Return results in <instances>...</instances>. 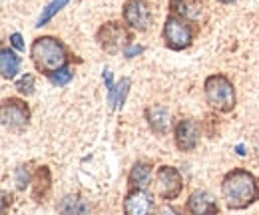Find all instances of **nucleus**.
<instances>
[{"label":"nucleus","instance_id":"f03ea898","mask_svg":"<svg viewBox=\"0 0 259 215\" xmlns=\"http://www.w3.org/2000/svg\"><path fill=\"white\" fill-rule=\"evenodd\" d=\"M30 60L34 68L46 78L62 68H68L74 60L68 46L56 36H38L30 44Z\"/></svg>","mask_w":259,"mask_h":215},{"label":"nucleus","instance_id":"9b49d317","mask_svg":"<svg viewBox=\"0 0 259 215\" xmlns=\"http://www.w3.org/2000/svg\"><path fill=\"white\" fill-rule=\"evenodd\" d=\"M186 211L192 215H207V213H220V203L218 199L205 191V189H195L186 201Z\"/></svg>","mask_w":259,"mask_h":215},{"label":"nucleus","instance_id":"f8f14e48","mask_svg":"<svg viewBox=\"0 0 259 215\" xmlns=\"http://www.w3.org/2000/svg\"><path fill=\"white\" fill-rule=\"evenodd\" d=\"M144 116H146V122L150 125V130L156 136H167V132L171 127V112L167 106L152 104L144 110Z\"/></svg>","mask_w":259,"mask_h":215},{"label":"nucleus","instance_id":"20e7f679","mask_svg":"<svg viewBox=\"0 0 259 215\" xmlns=\"http://www.w3.org/2000/svg\"><path fill=\"white\" fill-rule=\"evenodd\" d=\"M195 36H197V24L178 16V14H167L165 22L162 28L163 44L167 50L171 52H184L188 48H192Z\"/></svg>","mask_w":259,"mask_h":215},{"label":"nucleus","instance_id":"aec40b11","mask_svg":"<svg viewBox=\"0 0 259 215\" xmlns=\"http://www.w3.org/2000/svg\"><path fill=\"white\" fill-rule=\"evenodd\" d=\"M32 178H34V174L30 171L28 165H18L16 171H14V182H16V187H18L20 191H26V187L32 185Z\"/></svg>","mask_w":259,"mask_h":215},{"label":"nucleus","instance_id":"a878e982","mask_svg":"<svg viewBox=\"0 0 259 215\" xmlns=\"http://www.w3.org/2000/svg\"><path fill=\"white\" fill-rule=\"evenodd\" d=\"M218 2H220V4H233L235 0H218Z\"/></svg>","mask_w":259,"mask_h":215},{"label":"nucleus","instance_id":"dca6fc26","mask_svg":"<svg viewBox=\"0 0 259 215\" xmlns=\"http://www.w3.org/2000/svg\"><path fill=\"white\" fill-rule=\"evenodd\" d=\"M20 66H22V58L10 46L0 48V74L4 80H14L16 74L20 72Z\"/></svg>","mask_w":259,"mask_h":215},{"label":"nucleus","instance_id":"7ed1b4c3","mask_svg":"<svg viewBox=\"0 0 259 215\" xmlns=\"http://www.w3.org/2000/svg\"><path fill=\"white\" fill-rule=\"evenodd\" d=\"M203 98L215 114H229L237 104L235 86L226 74H209L203 80Z\"/></svg>","mask_w":259,"mask_h":215},{"label":"nucleus","instance_id":"1a4fd4ad","mask_svg":"<svg viewBox=\"0 0 259 215\" xmlns=\"http://www.w3.org/2000/svg\"><path fill=\"white\" fill-rule=\"evenodd\" d=\"M201 125L192 118H182L174 125V144L180 152H194L199 146Z\"/></svg>","mask_w":259,"mask_h":215},{"label":"nucleus","instance_id":"393cba45","mask_svg":"<svg viewBox=\"0 0 259 215\" xmlns=\"http://www.w3.org/2000/svg\"><path fill=\"white\" fill-rule=\"evenodd\" d=\"M2 211H6L8 209V201H12V193H8V191H2Z\"/></svg>","mask_w":259,"mask_h":215},{"label":"nucleus","instance_id":"39448f33","mask_svg":"<svg viewBox=\"0 0 259 215\" xmlns=\"http://www.w3.org/2000/svg\"><path fill=\"white\" fill-rule=\"evenodd\" d=\"M96 42L106 54L116 56L134 44V30L124 20H108L98 28Z\"/></svg>","mask_w":259,"mask_h":215},{"label":"nucleus","instance_id":"0eeeda50","mask_svg":"<svg viewBox=\"0 0 259 215\" xmlns=\"http://www.w3.org/2000/svg\"><path fill=\"white\" fill-rule=\"evenodd\" d=\"M184 191V178L182 171L174 165H160L154 176V195L162 201H174Z\"/></svg>","mask_w":259,"mask_h":215},{"label":"nucleus","instance_id":"423d86ee","mask_svg":"<svg viewBox=\"0 0 259 215\" xmlns=\"http://www.w3.org/2000/svg\"><path fill=\"white\" fill-rule=\"evenodd\" d=\"M30 116H32L30 106L22 98L10 96V98H4L2 104H0L2 125L12 134H22L30 123Z\"/></svg>","mask_w":259,"mask_h":215},{"label":"nucleus","instance_id":"4468645a","mask_svg":"<svg viewBox=\"0 0 259 215\" xmlns=\"http://www.w3.org/2000/svg\"><path fill=\"white\" fill-rule=\"evenodd\" d=\"M50 191H52V171L48 165H40L34 171L32 185H30L32 199L36 203H44L50 197Z\"/></svg>","mask_w":259,"mask_h":215},{"label":"nucleus","instance_id":"ddd939ff","mask_svg":"<svg viewBox=\"0 0 259 215\" xmlns=\"http://www.w3.org/2000/svg\"><path fill=\"white\" fill-rule=\"evenodd\" d=\"M169 12L199 24L205 12V0H169Z\"/></svg>","mask_w":259,"mask_h":215},{"label":"nucleus","instance_id":"4be33fe9","mask_svg":"<svg viewBox=\"0 0 259 215\" xmlns=\"http://www.w3.org/2000/svg\"><path fill=\"white\" fill-rule=\"evenodd\" d=\"M72 78H74V70H72L70 66H68V68H62V70H58V72H54V74L48 76V80H50L54 86H58V88L68 86V84L72 82Z\"/></svg>","mask_w":259,"mask_h":215},{"label":"nucleus","instance_id":"9d476101","mask_svg":"<svg viewBox=\"0 0 259 215\" xmlns=\"http://www.w3.org/2000/svg\"><path fill=\"white\" fill-rule=\"evenodd\" d=\"M122 209L126 215H148L156 209L154 203V195L148 189L142 187H128L126 195H124V203Z\"/></svg>","mask_w":259,"mask_h":215},{"label":"nucleus","instance_id":"2eb2a0df","mask_svg":"<svg viewBox=\"0 0 259 215\" xmlns=\"http://www.w3.org/2000/svg\"><path fill=\"white\" fill-rule=\"evenodd\" d=\"M152 174H154V165L150 161H142V159L136 161L128 174V187L148 189L152 184Z\"/></svg>","mask_w":259,"mask_h":215},{"label":"nucleus","instance_id":"5701e85b","mask_svg":"<svg viewBox=\"0 0 259 215\" xmlns=\"http://www.w3.org/2000/svg\"><path fill=\"white\" fill-rule=\"evenodd\" d=\"M10 46H12L14 50H18V52L24 50V42H22V34H20V32H12V34H10Z\"/></svg>","mask_w":259,"mask_h":215},{"label":"nucleus","instance_id":"f3484780","mask_svg":"<svg viewBox=\"0 0 259 215\" xmlns=\"http://www.w3.org/2000/svg\"><path fill=\"white\" fill-rule=\"evenodd\" d=\"M130 88H132V80H130V78H122V80L108 92V102H110V108H112V110L124 106Z\"/></svg>","mask_w":259,"mask_h":215},{"label":"nucleus","instance_id":"a211bd4d","mask_svg":"<svg viewBox=\"0 0 259 215\" xmlns=\"http://www.w3.org/2000/svg\"><path fill=\"white\" fill-rule=\"evenodd\" d=\"M58 211H62V213H86V211H90V205L84 203V199H80L78 195H66L58 203Z\"/></svg>","mask_w":259,"mask_h":215},{"label":"nucleus","instance_id":"6e6552de","mask_svg":"<svg viewBox=\"0 0 259 215\" xmlns=\"http://www.w3.org/2000/svg\"><path fill=\"white\" fill-rule=\"evenodd\" d=\"M122 20L134 32H146L154 24V8L146 0H126L122 8Z\"/></svg>","mask_w":259,"mask_h":215},{"label":"nucleus","instance_id":"412c9836","mask_svg":"<svg viewBox=\"0 0 259 215\" xmlns=\"http://www.w3.org/2000/svg\"><path fill=\"white\" fill-rule=\"evenodd\" d=\"M34 86H36V78H34V74H22V76L14 82L16 92L20 94V96H26V98L34 94Z\"/></svg>","mask_w":259,"mask_h":215},{"label":"nucleus","instance_id":"f257e3e1","mask_svg":"<svg viewBox=\"0 0 259 215\" xmlns=\"http://www.w3.org/2000/svg\"><path fill=\"white\" fill-rule=\"evenodd\" d=\"M222 199L229 211H241L259 201V178L245 167L229 169L222 180Z\"/></svg>","mask_w":259,"mask_h":215},{"label":"nucleus","instance_id":"b1692460","mask_svg":"<svg viewBox=\"0 0 259 215\" xmlns=\"http://www.w3.org/2000/svg\"><path fill=\"white\" fill-rule=\"evenodd\" d=\"M144 52V46H136V44H130L128 48L124 50V56L126 58H134V56H138V54H142Z\"/></svg>","mask_w":259,"mask_h":215},{"label":"nucleus","instance_id":"6ab92c4d","mask_svg":"<svg viewBox=\"0 0 259 215\" xmlns=\"http://www.w3.org/2000/svg\"><path fill=\"white\" fill-rule=\"evenodd\" d=\"M68 2L70 0H52L44 10H42V14H40V18H38V22H36V26L38 28H42V26H46L52 18H54V14H58L64 6H68Z\"/></svg>","mask_w":259,"mask_h":215}]
</instances>
